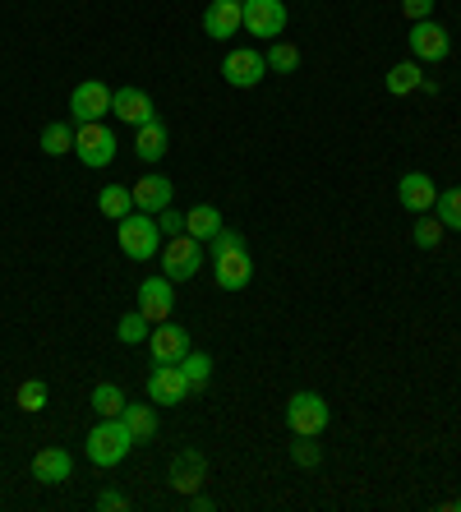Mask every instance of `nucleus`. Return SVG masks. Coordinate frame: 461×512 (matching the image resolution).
<instances>
[{
    "label": "nucleus",
    "mask_w": 461,
    "mask_h": 512,
    "mask_svg": "<svg viewBox=\"0 0 461 512\" xmlns=\"http://www.w3.org/2000/svg\"><path fill=\"white\" fill-rule=\"evenodd\" d=\"M139 443H134V434L125 429V420L120 416H111V420H97L93 429H88V439H83V453H88V462L93 466H120L125 457L134 453Z\"/></svg>",
    "instance_id": "1"
},
{
    "label": "nucleus",
    "mask_w": 461,
    "mask_h": 512,
    "mask_svg": "<svg viewBox=\"0 0 461 512\" xmlns=\"http://www.w3.org/2000/svg\"><path fill=\"white\" fill-rule=\"evenodd\" d=\"M116 153H120V139L107 120H83V125H74V157H79L83 167L102 171L116 162Z\"/></svg>",
    "instance_id": "2"
},
{
    "label": "nucleus",
    "mask_w": 461,
    "mask_h": 512,
    "mask_svg": "<svg viewBox=\"0 0 461 512\" xmlns=\"http://www.w3.org/2000/svg\"><path fill=\"white\" fill-rule=\"evenodd\" d=\"M116 236H120V250L130 254V259H157V254H162V231H157V217L153 213L120 217Z\"/></svg>",
    "instance_id": "3"
},
{
    "label": "nucleus",
    "mask_w": 461,
    "mask_h": 512,
    "mask_svg": "<svg viewBox=\"0 0 461 512\" xmlns=\"http://www.w3.org/2000/svg\"><path fill=\"white\" fill-rule=\"evenodd\" d=\"M162 277H171V282H190V277H199L203 268V240L194 236H176V240H162Z\"/></svg>",
    "instance_id": "4"
},
{
    "label": "nucleus",
    "mask_w": 461,
    "mask_h": 512,
    "mask_svg": "<svg viewBox=\"0 0 461 512\" xmlns=\"http://www.w3.org/2000/svg\"><path fill=\"white\" fill-rule=\"evenodd\" d=\"M332 411L319 393H291L286 397V429L291 434H305V439H319L323 429H328Z\"/></svg>",
    "instance_id": "5"
},
{
    "label": "nucleus",
    "mask_w": 461,
    "mask_h": 512,
    "mask_svg": "<svg viewBox=\"0 0 461 512\" xmlns=\"http://www.w3.org/2000/svg\"><path fill=\"white\" fill-rule=\"evenodd\" d=\"M222 79L231 88H259L268 79V56L254 47H231L222 60Z\"/></svg>",
    "instance_id": "6"
},
{
    "label": "nucleus",
    "mask_w": 461,
    "mask_h": 512,
    "mask_svg": "<svg viewBox=\"0 0 461 512\" xmlns=\"http://www.w3.org/2000/svg\"><path fill=\"white\" fill-rule=\"evenodd\" d=\"M213 259V282L217 291H245L254 282V259H249L245 245H231V250H217L208 254Z\"/></svg>",
    "instance_id": "7"
},
{
    "label": "nucleus",
    "mask_w": 461,
    "mask_h": 512,
    "mask_svg": "<svg viewBox=\"0 0 461 512\" xmlns=\"http://www.w3.org/2000/svg\"><path fill=\"white\" fill-rule=\"evenodd\" d=\"M134 310L148 323H166L171 310H176V282L171 277H143L139 282V305Z\"/></svg>",
    "instance_id": "8"
},
{
    "label": "nucleus",
    "mask_w": 461,
    "mask_h": 512,
    "mask_svg": "<svg viewBox=\"0 0 461 512\" xmlns=\"http://www.w3.org/2000/svg\"><path fill=\"white\" fill-rule=\"evenodd\" d=\"M111 93H116V88H107L102 79H83V84L70 93V120L83 125V120L111 116Z\"/></svg>",
    "instance_id": "9"
},
{
    "label": "nucleus",
    "mask_w": 461,
    "mask_h": 512,
    "mask_svg": "<svg viewBox=\"0 0 461 512\" xmlns=\"http://www.w3.org/2000/svg\"><path fill=\"white\" fill-rule=\"evenodd\" d=\"M166 480H171V489L176 494H199L203 489V480H208V457L199 453V448H185V453H176L171 457V466H166Z\"/></svg>",
    "instance_id": "10"
},
{
    "label": "nucleus",
    "mask_w": 461,
    "mask_h": 512,
    "mask_svg": "<svg viewBox=\"0 0 461 512\" xmlns=\"http://www.w3.org/2000/svg\"><path fill=\"white\" fill-rule=\"evenodd\" d=\"M190 393L194 388L180 365H153V374H148V402L153 406H180Z\"/></svg>",
    "instance_id": "11"
},
{
    "label": "nucleus",
    "mask_w": 461,
    "mask_h": 512,
    "mask_svg": "<svg viewBox=\"0 0 461 512\" xmlns=\"http://www.w3.org/2000/svg\"><path fill=\"white\" fill-rule=\"evenodd\" d=\"M286 0H245V33L249 37H282L286 33Z\"/></svg>",
    "instance_id": "12"
},
{
    "label": "nucleus",
    "mask_w": 461,
    "mask_h": 512,
    "mask_svg": "<svg viewBox=\"0 0 461 512\" xmlns=\"http://www.w3.org/2000/svg\"><path fill=\"white\" fill-rule=\"evenodd\" d=\"M148 351H153V365H180L185 351H190V333L180 328V323H153V333H148Z\"/></svg>",
    "instance_id": "13"
},
{
    "label": "nucleus",
    "mask_w": 461,
    "mask_h": 512,
    "mask_svg": "<svg viewBox=\"0 0 461 512\" xmlns=\"http://www.w3.org/2000/svg\"><path fill=\"white\" fill-rule=\"evenodd\" d=\"M240 28H245V0H213L203 10V33L213 42H231Z\"/></svg>",
    "instance_id": "14"
},
{
    "label": "nucleus",
    "mask_w": 461,
    "mask_h": 512,
    "mask_svg": "<svg viewBox=\"0 0 461 512\" xmlns=\"http://www.w3.org/2000/svg\"><path fill=\"white\" fill-rule=\"evenodd\" d=\"M411 60H448L452 51V33L443 24H434V19H420V24H411Z\"/></svg>",
    "instance_id": "15"
},
{
    "label": "nucleus",
    "mask_w": 461,
    "mask_h": 512,
    "mask_svg": "<svg viewBox=\"0 0 461 512\" xmlns=\"http://www.w3.org/2000/svg\"><path fill=\"white\" fill-rule=\"evenodd\" d=\"M111 116H120V125H134V130H139V125L157 120V107L143 88H116V93H111Z\"/></svg>",
    "instance_id": "16"
},
{
    "label": "nucleus",
    "mask_w": 461,
    "mask_h": 512,
    "mask_svg": "<svg viewBox=\"0 0 461 512\" xmlns=\"http://www.w3.org/2000/svg\"><path fill=\"white\" fill-rule=\"evenodd\" d=\"M434 199H438V185L425 176V171H406V176L397 180V203H402L411 217L429 213V208H434Z\"/></svg>",
    "instance_id": "17"
},
{
    "label": "nucleus",
    "mask_w": 461,
    "mask_h": 512,
    "mask_svg": "<svg viewBox=\"0 0 461 512\" xmlns=\"http://www.w3.org/2000/svg\"><path fill=\"white\" fill-rule=\"evenodd\" d=\"M130 194H134V213H162V208H171V194H176V185L166 176H143V180H134L130 185Z\"/></svg>",
    "instance_id": "18"
},
{
    "label": "nucleus",
    "mask_w": 461,
    "mask_h": 512,
    "mask_svg": "<svg viewBox=\"0 0 461 512\" xmlns=\"http://www.w3.org/2000/svg\"><path fill=\"white\" fill-rule=\"evenodd\" d=\"M70 476H74V457L65 448H42L33 457V480H42V485H65Z\"/></svg>",
    "instance_id": "19"
},
{
    "label": "nucleus",
    "mask_w": 461,
    "mask_h": 512,
    "mask_svg": "<svg viewBox=\"0 0 461 512\" xmlns=\"http://www.w3.org/2000/svg\"><path fill=\"white\" fill-rule=\"evenodd\" d=\"M166 148H171V134H166V125L162 120H148V125H139L134 130V153H139V162H162L166 157Z\"/></svg>",
    "instance_id": "20"
},
{
    "label": "nucleus",
    "mask_w": 461,
    "mask_h": 512,
    "mask_svg": "<svg viewBox=\"0 0 461 512\" xmlns=\"http://www.w3.org/2000/svg\"><path fill=\"white\" fill-rule=\"evenodd\" d=\"M120 420H125V429L134 434V443H153L157 439V406L153 402H125Z\"/></svg>",
    "instance_id": "21"
},
{
    "label": "nucleus",
    "mask_w": 461,
    "mask_h": 512,
    "mask_svg": "<svg viewBox=\"0 0 461 512\" xmlns=\"http://www.w3.org/2000/svg\"><path fill=\"white\" fill-rule=\"evenodd\" d=\"M222 227L226 222H222V208H217V203H194L190 213H185V236H194V240H213Z\"/></svg>",
    "instance_id": "22"
},
{
    "label": "nucleus",
    "mask_w": 461,
    "mask_h": 512,
    "mask_svg": "<svg viewBox=\"0 0 461 512\" xmlns=\"http://www.w3.org/2000/svg\"><path fill=\"white\" fill-rule=\"evenodd\" d=\"M383 84H388V93H392V97L415 93V88L425 84V74H420V60H397V65L388 70V79H383Z\"/></svg>",
    "instance_id": "23"
},
{
    "label": "nucleus",
    "mask_w": 461,
    "mask_h": 512,
    "mask_svg": "<svg viewBox=\"0 0 461 512\" xmlns=\"http://www.w3.org/2000/svg\"><path fill=\"white\" fill-rule=\"evenodd\" d=\"M97 213L111 217V222L130 217L134 213V194L125 190V185H102V194H97Z\"/></svg>",
    "instance_id": "24"
},
{
    "label": "nucleus",
    "mask_w": 461,
    "mask_h": 512,
    "mask_svg": "<svg viewBox=\"0 0 461 512\" xmlns=\"http://www.w3.org/2000/svg\"><path fill=\"white\" fill-rule=\"evenodd\" d=\"M42 153L47 157L74 153V120H51L47 130H42Z\"/></svg>",
    "instance_id": "25"
},
{
    "label": "nucleus",
    "mask_w": 461,
    "mask_h": 512,
    "mask_svg": "<svg viewBox=\"0 0 461 512\" xmlns=\"http://www.w3.org/2000/svg\"><path fill=\"white\" fill-rule=\"evenodd\" d=\"M125 402H130V397L120 393L116 383H97V388H93V411H97V420L120 416V411H125Z\"/></svg>",
    "instance_id": "26"
},
{
    "label": "nucleus",
    "mask_w": 461,
    "mask_h": 512,
    "mask_svg": "<svg viewBox=\"0 0 461 512\" xmlns=\"http://www.w3.org/2000/svg\"><path fill=\"white\" fill-rule=\"evenodd\" d=\"M434 217L443 222V231H461V185L457 190H438Z\"/></svg>",
    "instance_id": "27"
},
{
    "label": "nucleus",
    "mask_w": 461,
    "mask_h": 512,
    "mask_svg": "<svg viewBox=\"0 0 461 512\" xmlns=\"http://www.w3.org/2000/svg\"><path fill=\"white\" fill-rule=\"evenodd\" d=\"M415 250H425V254H434L438 245H443V222H438V217H429V213H420L415 217Z\"/></svg>",
    "instance_id": "28"
},
{
    "label": "nucleus",
    "mask_w": 461,
    "mask_h": 512,
    "mask_svg": "<svg viewBox=\"0 0 461 512\" xmlns=\"http://www.w3.org/2000/svg\"><path fill=\"white\" fill-rule=\"evenodd\" d=\"M180 370H185V379H190V388H203V383L213 379V356L208 351H185V360H180Z\"/></svg>",
    "instance_id": "29"
},
{
    "label": "nucleus",
    "mask_w": 461,
    "mask_h": 512,
    "mask_svg": "<svg viewBox=\"0 0 461 512\" xmlns=\"http://www.w3.org/2000/svg\"><path fill=\"white\" fill-rule=\"evenodd\" d=\"M148 333H153V323L143 319L139 310H130V314H120V323H116V337L125 346H139V342H148Z\"/></svg>",
    "instance_id": "30"
},
{
    "label": "nucleus",
    "mask_w": 461,
    "mask_h": 512,
    "mask_svg": "<svg viewBox=\"0 0 461 512\" xmlns=\"http://www.w3.org/2000/svg\"><path fill=\"white\" fill-rule=\"evenodd\" d=\"M14 406H19V411H28V416H37V411L47 406V383H42V379H24V383H19V393H14Z\"/></svg>",
    "instance_id": "31"
},
{
    "label": "nucleus",
    "mask_w": 461,
    "mask_h": 512,
    "mask_svg": "<svg viewBox=\"0 0 461 512\" xmlns=\"http://www.w3.org/2000/svg\"><path fill=\"white\" fill-rule=\"evenodd\" d=\"M268 70L272 74H296L300 70V51L291 42H268Z\"/></svg>",
    "instance_id": "32"
},
{
    "label": "nucleus",
    "mask_w": 461,
    "mask_h": 512,
    "mask_svg": "<svg viewBox=\"0 0 461 512\" xmlns=\"http://www.w3.org/2000/svg\"><path fill=\"white\" fill-rule=\"evenodd\" d=\"M291 462H296V466H319L323 462V448L314 439H305V434H296V443H291Z\"/></svg>",
    "instance_id": "33"
},
{
    "label": "nucleus",
    "mask_w": 461,
    "mask_h": 512,
    "mask_svg": "<svg viewBox=\"0 0 461 512\" xmlns=\"http://www.w3.org/2000/svg\"><path fill=\"white\" fill-rule=\"evenodd\" d=\"M157 231H162V240L185 236V213H176V208H162V213H157Z\"/></svg>",
    "instance_id": "34"
},
{
    "label": "nucleus",
    "mask_w": 461,
    "mask_h": 512,
    "mask_svg": "<svg viewBox=\"0 0 461 512\" xmlns=\"http://www.w3.org/2000/svg\"><path fill=\"white\" fill-rule=\"evenodd\" d=\"M125 508H130V499H125L120 489H102V494H97V512H125Z\"/></svg>",
    "instance_id": "35"
},
{
    "label": "nucleus",
    "mask_w": 461,
    "mask_h": 512,
    "mask_svg": "<svg viewBox=\"0 0 461 512\" xmlns=\"http://www.w3.org/2000/svg\"><path fill=\"white\" fill-rule=\"evenodd\" d=\"M402 14L411 19V24H420V19L434 14V0H402Z\"/></svg>",
    "instance_id": "36"
},
{
    "label": "nucleus",
    "mask_w": 461,
    "mask_h": 512,
    "mask_svg": "<svg viewBox=\"0 0 461 512\" xmlns=\"http://www.w3.org/2000/svg\"><path fill=\"white\" fill-rule=\"evenodd\" d=\"M190 508H194V512H213L217 503L208 499V494H190Z\"/></svg>",
    "instance_id": "37"
},
{
    "label": "nucleus",
    "mask_w": 461,
    "mask_h": 512,
    "mask_svg": "<svg viewBox=\"0 0 461 512\" xmlns=\"http://www.w3.org/2000/svg\"><path fill=\"white\" fill-rule=\"evenodd\" d=\"M448 508H452V512H461V499H452V503H448Z\"/></svg>",
    "instance_id": "38"
}]
</instances>
